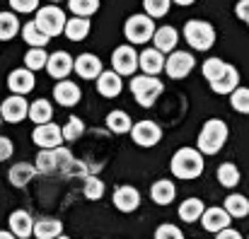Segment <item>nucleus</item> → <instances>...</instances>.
I'll return each instance as SVG.
<instances>
[{"label": "nucleus", "instance_id": "1", "mask_svg": "<svg viewBox=\"0 0 249 239\" xmlns=\"http://www.w3.org/2000/svg\"><path fill=\"white\" fill-rule=\"evenodd\" d=\"M169 169L177 179H198L203 174V155L194 148H179L169 162Z\"/></svg>", "mask_w": 249, "mask_h": 239}, {"label": "nucleus", "instance_id": "2", "mask_svg": "<svg viewBox=\"0 0 249 239\" xmlns=\"http://www.w3.org/2000/svg\"><path fill=\"white\" fill-rule=\"evenodd\" d=\"M228 140V123L220 119H208L198 133V153L215 155Z\"/></svg>", "mask_w": 249, "mask_h": 239}, {"label": "nucleus", "instance_id": "3", "mask_svg": "<svg viewBox=\"0 0 249 239\" xmlns=\"http://www.w3.org/2000/svg\"><path fill=\"white\" fill-rule=\"evenodd\" d=\"M184 39L196 51H208L215 44V29L203 19H189L184 27Z\"/></svg>", "mask_w": 249, "mask_h": 239}, {"label": "nucleus", "instance_id": "4", "mask_svg": "<svg viewBox=\"0 0 249 239\" xmlns=\"http://www.w3.org/2000/svg\"><path fill=\"white\" fill-rule=\"evenodd\" d=\"M131 92L141 106H153L162 94V82L153 75H136L131 78Z\"/></svg>", "mask_w": 249, "mask_h": 239}, {"label": "nucleus", "instance_id": "5", "mask_svg": "<svg viewBox=\"0 0 249 239\" xmlns=\"http://www.w3.org/2000/svg\"><path fill=\"white\" fill-rule=\"evenodd\" d=\"M34 24H36V27L51 39V36H58V34L66 29V15H63L61 7H56V5H46V7H41V10L36 12Z\"/></svg>", "mask_w": 249, "mask_h": 239}, {"label": "nucleus", "instance_id": "6", "mask_svg": "<svg viewBox=\"0 0 249 239\" xmlns=\"http://www.w3.org/2000/svg\"><path fill=\"white\" fill-rule=\"evenodd\" d=\"M124 34L131 44H145L155 34V24L148 15H131L124 24Z\"/></svg>", "mask_w": 249, "mask_h": 239}, {"label": "nucleus", "instance_id": "7", "mask_svg": "<svg viewBox=\"0 0 249 239\" xmlns=\"http://www.w3.org/2000/svg\"><path fill=\"white\" fill-rule=\"evenodd\" d=\"M131 136H133V140H136V145H141V148H153V145H158L160 140H162V128L155 123V121H138V123H133L131 126Z\"/></svg>", "mask_w": 249, "mask_h": 239}, {"label": "nucleus", "instance_id": "8", "mask_svg": "<svg viewBox=\"0 0 249 239\" xmlns=\"http://www.w3.org/2000/svg\"><path fill=\"white\" fill-rule=\"evenodd\" d=\"M194 66H196V61H194V56H191L189 51H172L169 58L165 61L167 75L174 80L186 78V75L194 70Z\"/></svg>", "mask_w": 249, "mask_h": 239}, {"label": "nucleus", "instance_id": "9", "mask_svg": "<svg viewBox=\"0 0 249 239\" xmlns=\"http://www.w3.org/2000/svg\"><path fill=\"white\" fill-rule=\"evenodd\" d=\"M111 66H114V73L116 75H133L136 68H138V53L133 51L131 44H124V46H119L114 51Z\"/></svg>", "mask_w": 249, "mask_h": 239}, {"label": "nucleus", "instance_id": "10", "mask_svg": "<svg viewBox=\"0 0 249 239\" xmlns=\"http://www.w3.org/2000/svg\"><path fill=\"white\" fill-rule=\"evenodd\" d=\"M32 140H34L41 150H56V148H61V143H63L61 126H56L53 121H51V123H44V126H36L34 133H32Z\"/></svg>", "mask_w": 249, "mask_h": 239}, {"label": "nucleus", "instance_id": "11", "mask_svg": "<svg viewBox=\"0 0 249 239\" xmlns=\"http://www.w3.org/2000/svg\"><path fill=\"white\" fill-rule=\"evenodd\" d=\"M27 114H29V104L19 94H12L0 104V119H5L7 123H19Z\"/></svg>", "mask_w": 249, "mask_h": 239}, {"label": "nucleus", "instance_id": "12", "mask_svg": "<svg viewBox=\"0 0 249 239\" xmlns=\"http://www.w3.org/2000/svg\"><path fill=\"white\" fill-rule=\"evenodd\" d=\"M230 215L225 213V208H218V205H213V208H208V210H203V215H201V225H203V230L206 232H220V230H228L230 227Z\"/></svg>", "mask_w": 249, "mask_h": 239}, {"label": "nucleus", "instance_id": "13", "mask_svg": "<svg viewBox=\"0 0 249 239\" xmlns=\"http://www.w3.org/2000/svg\"><path fill=\"white\" fill-rule=\"evenodd\" d=\"M34 85H36L34 73L27 70V68H17V70H12V73L7 75V87H10L12 94H19V97H22V94L32 92Z\"/></svg>", "mask_w": 249, "mask_h": 239}, {"label": "nucleus", "instance_id": "14", "mask_svg": "<svg viewBox=\"0 0 249 239\" xmlns=\"http://www.w3.org/2000/svg\"><path fill=\"white\" fill-rule=\"evenodd\" d=\"M114 205L121 213H133L141 205V193L136 186H119L114 191Z\"/></svg>", "mask_w": 249, "mask_h": 239}, {"label": "nucleus", "instance_id": "15", "mask_svg": "<svg viewBox=\"0 0 249 239\" xmlns=\"http://www.w3.org/2000/svg\"><path fill=\"white\" fill-rule=\"evenodd\" d=\"M46 70H49L51 78L66 80V75L73 70V58H71V53H66V51H56V53H51L49 61H46Z\"/></svg>", "mask_w": 249, "mask_h": 239}, {"label": "nucleus", "instance_id": "16", "mask_svg": "<svg viewBox=\"0 0 249 239\" xmlns=\"http://www.w3.org/2000/svg\"><path fill=\"white\" fill-rule=\"evenodd\" d=\"M73 68H75V73L83 80H92V78H99L102 75V61L94 53H80L73 61Z\"/></svg>", "mask_w": 249, "mask_h": 239}, {"label": "nucleus", "instance_id": "17", "mask_svg": "<svg viewBox=\"0 0 249 239\" xmlns=\"http://www.w3.org/2000/svg\"><path fill=\"white\" fill-rule=\"evenodd\" d=\"M97 89H99L102 97L114 99V97L121 94V89H124V80H121V75H116L114 70H102V75L97 78Z\"/></svg>", "mask_w": 249, "mask_h": 239}, {"label": "nucleus", "instance_id": "18", "mask_svg": "<svg viewBox=\"0 0 249 239\" xmlns=\"http://www.w3.org/2000/svg\"><path fill=\"white\" fill-rule=\"evenodd\" d=\"M53 99L61 104V106H73L80 102V87L71 80H61L56 87H53Z\"/></svg>", "mask_w": 249, "mask_h": 239}, {"label": "nucleus", "instance_id": "19", "mask_svg": "<svg viewBox=\"0 0 249 239\" xmlns=\"http://www.w3.org/2000/svg\"><path fill=\"white\" fill-rule=\"evenodd\" d=\"M138 66L143 68L145 75H158L162 68H165V56L158 51V49H145L141 56H138Z\"/></svg>", "mask_w": 249, "mask_h": 239}, {"label": "nucleus", "instance_id": "20", "mask_svg": "<svg viewBox=\"0 0 249 239\" xmlns=\"http://www.w3.org/2000/svg\"><path fill=\"white\" fill-rule=\"evenodd\" d=\"M10 230H12V235L19 239H27L32 235V230H34V220H32V215L27 213V210H15L12 215H10Z\"/></svg>", "mask_w": 249, "mask_h": 239}, {"label": "nucleus", "instance_id": "21", "mask_svg": "<svg viewBox=\"0 0 249 239\" xmlns=\"http://www.w3.org/2000/svg\"><path fill=\"white\" fill-rule=\"evenodd\" d=\"M211 87H213V92H218V94H232V92L240 87L237 68H235V66H228V70L215 80V82H211Z\"/></svg>", "mask_w": 249, "mask_h": 239}, {"label": "nucleus", "instance_id": "22", "mask_svg": "<svg viewBox=\"0 0 249 239\" xmlns=\"http://www.w3.org/2000/svg\"><path fill=\"white\" fill-rule=\"evenodd\" d=\"M36 174V167L34 164H29V162H17V164H12L10 167V171H7V176H10V184L12 186H27L29 181H32V176Z\"/></svg>", "mask_w": 249, "mask_h": 239}, {"label": "nucleus", "instance_id": "23", "mask_svg": "<svg viewBox=\"0 0 249 239\" xmlns=\"http://www.w3.org/2000/svg\"><path fill=\"white\" fill-rule=\"evenodd\" d=\"M32 232L36 235V239H56L61 237V232H63V222L56 220V218H44V220L34 222Z\"/></svg>", "mask_w": 249, "mask_h": 239}, {"label": "nucleus", "instance_id": "24", "mask_svg": "<svg viewBox=\"0 0 249 239\" xmlns=\"http://www.w3.org/2000/svg\"><path fill=\"white\" fill-rule=\"evenodd\" d=\"M150 196H153V201L158 205H169L174 201V196H177V188H174V184L169 179H158L153 184V188H150Z\"/></svg>", "mask_w": 249, "mask_h": 239}, {"label": "nucleus", "instance_id": "25", "mask_svg": "<svg viewBox=\"0 0 249 239\" xmlns=\"http://www.w3.org/2000/svg\"><path fill=\"white\" fill-rule=\"evenodd\" d=\"M153 39H155V49L160 53H169V51H174L179 36H177V29L174 27H160V29H155Z\"/></svg>", "mask_w": 249, "mask_h": 239}, {"label": "nucleus", "instance_id": "26", "mask_svg": "<svg viewBox=\"0 0 249 239\" xmlns=\"http://www.w3.org/2000/svg\"><path fill=\"white\" fill-rule=\"evenodd\" d=\"M225 213L230 215V218H247L249 215V198L247 196H242V193H230L228 198H225Z\"/></svg>", "mask_w": 249, "mask_h": 239}, {"label": "nucleus", "instance_id": "27", "mask_svg": "<svg viewBox=\"0 0 249 239\" xmlns=\"http://www.w3.org/2000/svg\"><path fill=\"white\" fill-rule=\"evenodd\" d=\"M203 210H206V205H203V201L201 198H186L181 205H179V218L184 220V222H196V220H201V215H203Z\"/></svg>", "mask_w": 249, "mask_h": 239}, {"label": "nucleus", "instance_id": "28", "mask_svg": "<svg viewBox=\"0 0 249 239\" xmlns=\"http://www.w3.org/2000/svg\"><path fill=\"white\" fill-rule=\"evenodd\" d=\"M66 36L71 41H83L85 36L89 34V19L87 17H71L66 19Z\"/></svg>", "mask_w": 249, "mask_h": 239}, {"label": "nucleus", "instance_id": "29", "mask_svg": "<svg viewBox=\"0 0 249 239\" xmlns=\"http://www.w3.org/2000/svg\"><path fill=\"white\" fill-rule=\"evenodd\" d=\"M36 126H44V123H51V116H53V109L46 99H36L29 104V114H27Z\"/></svg>", "mask_w": 249, "mask_h": 239}, {"label": "nucleus", "instance_id": "30", "mask_svg": "<svg viewBox=\"0 0 249 239\" xmlns=\"http://www.w3.org/2000/svg\"><path fill=\"white\" fill-rule=\"evenodd\" d=\"M53 153H56V167H58V169H63L66 174H83L85 171V167L73 157L66 148H56Z\"/></svg>", "mask_w": 249, "mask_h": 239}, {"label": "nucleus", "instance_id": "31", "mask_svg": "<svg viewBox=\"0 0 249 239\" xmlns=\"http://www.w3.org/2000/svg\"><path fill=\"white\" fill-rule=\"evenodd\" d=\"M22 36H24V41H27L32 49H44V46L49 44V36H46L34 22H27V24L22 27Z\"/></svg>", "mask_w": 249, "mask_h": 239}, {"label": "nucleus", "instance_id": "32", "mask_svg": "<svg viewBox=\"0 0 249 239\" xmlns=\"http://www.w3.org/2000/svg\"><path fill=\"white\" fill-rule=\"evenodd\" d=\"M218 181L225 186V188H235L240 184V169L232 164V162H223L218 167Z\"/></svg>", "mask_w": 249, "mask_h": 239}, {"label": "nucleus", "instance_id": "33", "mask_svg": "<svg viewBox=\"0 0 249 239\" xmlns=\"http://www.w3.org/2000/svg\"><path fill=\"white\" fill-rule=\"evenodd\" d=\"M107 126L111 128V133H128L131 131V119H128V114L126 111H111L109 116H107Z\"/></svg>", "mask_w": 249, "mask_h": 239}, {"label": "nucleus", "instance_id": "34", "mask_svg": "<svg viewBox=\"0 0 249 239\" xmlns=\"http://www.w3.org/2000/svg\"><path fill=\"white\" fill-rule=\"evenodd\" d=\"M19 32V22L12 12H0V41L12 39Z\"/></svg>", "mask_w": 249, "mask_h": 239}, {"label": "nucleus", "instance_id": "35", "mask_svg": "<svg viewBox=\"0 0 249 239\" xmlns=\"http://www.w3.org/2000/svg\"><path fill=\"white\" fill-rule=\"evenodd\" d=\"M46 61H49V53L44 49H29L27 56H24V66L27 70H39V68H46Z\"/></svg>", "mask_w": 249, "mask_h": 239}, {"label": "nucleus", "instance_id": "36", "mask_svg": "<svg viewBox=\"0 0 249 239\" xmlns=\"http://www.w3.org/2000/svg\"><path fill=\"white\" fill-rule=\"evenodd\" d=\"M68 7L78 17H89L99 10V0H68Z\"/></svg>", "mask_w": 249, "mask_h": 239}, {"label": "nucleus", "instance_id": "37", "mask_svg": "<svg viewBox=\"0 0 249 239\" xmlns=\"http://www.w3.org/2000/svg\"><path fill=\"white\" fill-rule=\"evenodd\" d=\"M225 70H228V63L220 61V58H208V61L203 63V75H206L208 82H215Z\"/></svg>", "mask_w": 249, "mask_h": 239}, {"label": "nucleus", "instance_id": "38", "mask_svg": "<svg viewBox=\"0 0 249 239\" xmlns=\"http://www.w3.org/2000/svg\"><path fill=\"white\" fill-rule=\"evenodd\" d=\"M85 198H89V201H99L102 196H104V181L102 179H97V176H85Z\"/></svg>", "mask_w": 249, "mask_h": 239}, {"label": "nucleus", "instance_id": "39", "mask_svg": "<svg viewBox=\"0 0 249 239\" xmlns=\"http://www.w3.org/2000/svg\"><path fill=\"white\" fill-rule=\"evenodd\" d=\"M61 133H63V140H78V138H80V136L85 133L83 119H78V116H71V119H68V123L61 128Z\"/></svg>", "mask_w": 249, "mask_h": 239}, {"label": "nucleus", "instance_id": "40", "mask_svg": "<svg viewBox=\"0 0 249 239\" xmlns=\"http://www.w3.org/2000/svg\"><path fill=\"white\" fill-rule=\"evenodd\" d=\"M230 104H232L235 111L249 114V87H237V89L230 94Z\"/></svg>", "mask_w": 249, "mask_h": 239}, {"label": "nucleus", "instance_id": "41", "mask_svg": "<svg viewBox=\"0 0 249 239\" xmlns=\"http://www.w3.org/2000/svg\"><path fill=\"white\" fill-rule=\"evenodd\" d=\"M34 167H36V171H53V169H58V167H56V153H53V150L39 153Z\"/></svg>", "mask_w": 249, "mask_h": 239}, {"label": "nucleus", "instance_id": "42", "mask_svg": "<svg viewBox=\"0 0 249 239\" xmlns=\"http://www.w3.org/2000/svg\"><path fill=\"white\" fill-rule=\"evenodd\" d=\"M169 2H172V0H143L145 12H148V17H150V19H153V17H162V15H167Z\"/></svg>", "mask_w": 249, "mask_h": 239}, {"label": "nucleus", "instance_id": "43", "mask_svg": "<svg viewBox=\"0 0 249 239\" xmlns=\"http://www.w3.org/2000/svg\"><path fill=\"white\" fill-rule=\"evenodd\" d=\"M155 239H184V235H181V230H179L177 225L165 222V225H160V227L155 230Z\"/></svg>", "mask_w": 249, "mask_h": 239}, {"label": "nucleus", "instance_id": "44", "mask_svg": "<svg viewBox=\"0 0 249 239\" xmlns=\"http://www.w3.org/2000/svg\"><path fill=\"white\" fill-rule=\"evenodd\" d=\"M10 5L15 12H34L39 0H10Z\"/></svg>", "mask_w": 249, "mask_h": 239}, {"label": "nucleus", "instance_id": "45", "mask_svg": "<svg viewBox=\"0 0 249 239\" xmlns=\"http://www.w3.org/2000/svg\"><path fill=\"white\" fill-rule=\"evenodd\" d=\"M10 155H12V143H10V138L0 136V162H2V159H7Z\"/></svg>", "mask_w": 249, "mask_h": 239}, {"label": "nucleus", "instance_id": "46", "mask_svg": "<svg viewBox=\"0 0 249 239\" xmlns=\"http://www.w3.org/2000/svg\"><path fill=\"white\" fill-rule=\"evenodd\" d=\"M235 12H237V17H240L242 22L249 24V0H240L237 7H235Z\"/></svg>", "mask_w": 249, "mask_h": 239}, {"label": "nucleus", "instance_id": "47", "mask_svg": "<svg viewBox=\"0 0 249 239\" xmlns=\"http://www.w3.org/2000/svg\"><path fill=\"white\" fill-rule=\"evenodd\" d=\"M215 239H242V235H240L237 230H230V227H228V230H220V232L215 235Z\"/></svg>", "mask_w": 249, "mask_h": 239}, {"label": "nucleus", "instance_id": "48", "mask_svg": "<svg viewBox=\"0 0 249 239\" xmlns=\"http://www.w3.org/2000/svg\"><path fill=\"white\" fill-rule=\"evenodd\" d=\"M0 239H17L12 232H5V230H0Z\"/></svg>", "mask_w": 249, "mask_h": 239}, {"label": "nucleus", "instance_id": "49", "mask_svg": "<svg viewBox=\"0 0 249 239\" xmlns=\"http://www.w3.org/2000/svg\"><path fill=\"white\" fill-rule=\"evenodd\" d=\"M172 2H177V5H191L194 0H172Z\"/></svg>", "mask_w": 249, "mask_h": 239}, {"label": "nucleus", "instance_id": "50", "mask_svg": "<svg viewBox=\"0 0 249 239\" xmlns=\"http://www.w3.org/2000/svg\"><path fill=\"white\" fill-rule=\"evenodd\" d=\"M56 239H71V237H63V235H61V237H56Z\"/></svg>", "mask_w": 249, "mask_h": 239}, {"label": "nucleus", "instance_id": "51", "mask_svg": "<svg viewBox=\"0 0 249 239\" xmlns=\"http://www.w3.org/2000/svg\"><path fill=\"white\" fill-rule=\"evenodd\" d=\"M51 2H58V0H51Z\"/></svg>", "mask_w": 249, "mask_h": 239}, {"label": "nucleus", "instance_id": "52", "mask_svg": "<svg viewBox=\"0 0 249 239\" xmlns=\"http://www.w3.org/2000/svg\"><path fill=\"white\" fill-rule=\"evenodd\" d=\"M0 121H2V119H0Z\"/></svg>", "mask_w": 249, "mask_h": 239}]
</instances>
